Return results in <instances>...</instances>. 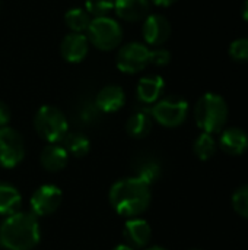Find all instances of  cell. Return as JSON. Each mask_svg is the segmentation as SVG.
Here are the masks:
<instances>
[{
  "label": "cell",
  "instance_id": "obj_1",
  "mask_svg": "<svg viewBox=\"0 0 248 250\" xmlns=\"http://www.w3.org/2000/svg\"><path fill=\"white\" fill-rule=\"evenodd\" d=\"M151 198V186L134 176L115 182L108 192L113 209L126 218L142 215L149 208Z\"/></svg>",
  "mask_w": 248,
  "mask_h": 250
},
{
  "label": "cell",
  "instance_id": "obj_2",
  "mask_svg": "<svg viewBox=\"0 0 248 250\" xmlns=\"http://www.w3.org/2000/svg\"><path fill=\"white\" fill-rule=\"evenodd\" d=\"M41 239L39 223L31 212H15L0 224V242L7 250H32Z\"/></svg>",
  "mask_w": 248,
  "mask_h": 250
},
{
  "label": "cell",
  "instance_id": "obj_3",
  "mask_svg": "<svg viewBox=\"0 0 248 250\" xmlns=\"http://www.w3.org/2000/svg\"><path fill=\"white\" fill-rule=\"evenodd\" d=\"M194 120L206 133H219L228 120V104L224 97L215 92H206L199 98L194 107Z\"/></svg>",
  "mask_w": 248,
  "mask_h": 250
},
{
  "label": "cell",
  "instance_id": "obj_4",
  "mask_svg": "<svg viewBox=\"0 0 248 250\" xmlns=\"http://www.w3.org/2000/svg\"><path fill=\"white\" fill-rule=\"evenodd\" d=\"M35 132L48 144H60L69 133V123L66 116L53 105H42L34 117Z\"/></svg>",
  "mask_w": 248,
  "mask_h": 250
},
{
  "label": "cell",
  "instance_id": "obj_5",
  "mask_svg": "<svg viewBox=\"0 0 248 250\" xmlns=\"http://www.w3.org/2000/svg\"><path fill=\"white\" fill-rule=\"evenodd\" d=\"M86 32L89 44L95 45L101 51H111L117 48L123 40L121 25L110 16L94 18Z\"/></svg>",
  "mask_w": 248,
  "mask_h": 250
},
{
  "label": "cell",
  "instance_id": "obj_6",
  "mask_svg": "<svg viewBox=\"0 0 248 250\" xmlns=\"http://www.w3.org/2000/svg\"><path fill=\"white\" fill-rule=\"evenodd\" d=\"M151 116L164 127H178L189 116V103L177 95L161 98L151 108Z\"/></svg>",
  "mask_w": 248,
  "mask_h": 250
},
{
  "label": "cell",
  "instance_id": "obj_7",
  "mask_svg": "<svg viewBox=\"0 0 248 250\" xmlns=\"http://www.w3.org/2000/svg\"><path fill=\"white\" fill-rule=\"evenodd\" d=\"M115 64L123 73H139L151 64V48L137 41L124 44L117 53Z\"/></svg>",
  "mask_w": 248,
  "mask_h": 250
},
{
  "label": "cell",
  "instance_id": "obj_8",
  "mask_svg": "<svg viewBox=\"0 0 248 250\" xmlns=\"http://www.w3.org/2000/svg\"><path fill=\"white\" fill-rule=\"evenodd\" d=\"M25 157V144L20 133L12 127H0V166L13 168Z\"/></svg>",
  "mask_w": 248,
  "mask_h": 250
},
{
  "label": "cell",
  "instance_id": "obj_9",
  "mask_svg": "<svg viewBox=\"0 0 248 250\" xmlns=\"http://www.w3.org/2000/svg\"><path fill=\"white\" fill-rule=\"evenodd\" d=\"M63 199L61 189L54 185H42L39 186L29 199L31 214L35 217H47L54 214Z\"/></svg>",
  "mask_w": 248,
  "mask_h": 250
},
{
  "label": "cell",
  "instance_id": "obj_10",
  "mask_svg": "<svg viewBox=\"0 0 248 250\" xmlns=\"http://www.w3.org/2000/svg\"><path fill=\"white\" fill-rule=\"evenodd\" d=\"M142 34H143V40L146 44L153 45V47H161L171 37L170 21L164 15H159V13L148 15L143 19Z\"/></svg>",
  "mask_w": 248,
  "mask_h": 250
},
{
  "label": "cell",
  "instance_id": "obj_11",
  "mask_svg": "<svg viewBox=\"0 0 248 250\" xmlns=\"http://www.w3.org/2000/svg\"><path fill=\"white\" fill-rule=\"evenodd\" d=\"M89 51V41L88 37L77 32L67 34L61 44H60V53L61 57L69 63H80Z\"/></svg>",
  "mask_w": 248,
  "mask_h": 250
},
{
  "label": "cell",
  "instance_id": "obj_12",
  "mask_svg": "<svg viewBox=\"0 0 248 250\" xmlns=\"http://www.w3.org/2000/svg\"><path fill=\"white\" fill-rule=\"evenodd\" d=\"M123 237L126 240V245L132 246L133 249H140L151 242L152 229L149 223L142 218H129L124 224Z\"/></svg>",
  "mask_w": 248,
  "mask_h": 250
},
{
  "label": "cell",
  "instance_id": "obj_13",
  "mask_svg": "<svg viewBox=\"0 0 248 250\" xmlns=\"http://www.w3.org/2000/svg\"><path fill=\"white\" fill-rule=\"evenodd\" d=\"M151 10V0H114L115 15L126 22L145 19Z\"/></svg>",
  "mask_w": 248,
  "mask_h": 250
},
{
  "label": "cell",
  "instance_id": "obj_14",
  "mask_svg": "<svg viewBox=\"0 0 248 250\" xmlns=\"http://www.w3.org/2000/svg\"><path fill=\"white\" fill-rule=\"evenodd\" d=\"M124 104H126V94L123 88L117 85L104 86L95 98V107L102 113H115L121 110Z\"/></svg>",
  "mask_w": 248,
  "mask_h": 250
},
{
  "label": "cell",
  "instance_id": "obj_15",
  "mask_svg": "<svg viewBox=\"0 0 248 250\" xmlns=\"http://www.w3.org/2000/svg\"><path fill=\"white\" fill-rule=\"evenodd\" d=\"M165 89L164 78L159 75H148L143 76L137 82L136 94L140 103L143 104H155L158 100H161Z\"/></svg>",
  "mask_w": 248,
  "mask_h": 250
},
{
  "label": "cell",
  "instance_id": "obj_16",
  "mask_svg": "<svg viewBox=\"0 0 248 250\" xmlns=\"http://www.w3.org/2000/svg\"><path fill=\"white\" fill-rule=\"evenodd\" d=\"M219 148L229 155H241L248 149V135L240 127H229L221 132Z\"/></svg>",
  "mask_w": 248,
  "mask_h": 250
},
{
  "label": "cell",
  "instance_id": "obj_17",
  "mask_svg": "<svg viewBox=\"0 0 248 250\" xmlns=\"http://www.w3.org/2000/svg\"><path fill=\"white\" fill-rule=\"evenodd\" d=\"M39 163L42 168L48 173L61 171L69 163V154L60 144H48L39 155Z\"/></svg>",
  "mask_w": 248,
  "mask_h": 250
},
{
  "label": "cell",
  "instance_id": "obj_18",
  "mask_svg": "<svg viewBox=\"0 0 248 250\" xmlns=\"http://www.w3.org/2000/svg\"><path fill=\"white\" fill-rule=\"evenodd\" d=\"M152 130V116L148 110H137L133 113L126 123V132L134 139L146 138Z\"/></svg>",
  "mask_w": 248,
  "mask_h": 250
},
{
  "label": "cell",
  "instance_id": "obj_19",
  "mask_svg": "<svg viewBox=\"0 0 248 250\" xmlns=\"http://www.w3.org/2000/svg\"><path fill=\"white\" fill-rule=\"evenodd\" d=\"M134 177L143 180L149 186L156 183L161 177V164L152 157H140L133 163Z\"/></svg>",
  "mask_w": 248,
  "mask_h": 250
},
{
  "label": "cell",
  "instance_id": "obj_20",
  "mask_svg": "<svg viewBox=\"0 0 248 250\" xmlns=\"http://www.w3.org/2000/svg\"><path fill=\"white\" fill-rule=\"evenodd\" d=\"M20 202L22 198L19 190L9 183L0 182V215L7 217L18 212L20 208Z\"/></svg>",
  "mask_w": 248,
  "mask_h": 250
},
{
  "label": "cell",
  "instance_id": "obj_21",
  "mask_svg": "<svg viewBox=\"0 0 248 250\" xmlns=\"http://www.w3.org/2000/svg\"><path fill=\"white\" fill-rule=\"evenodd\" d=\"M61 144H63V148L66 149V152L69 154V157H75V158L86 157L91 149L89 139L80 132L67 133L64 136V139L61 141Z\"/></svg>",
  "mask_w": 248,
  "mask_h": 250
},
{
  "label": "cell",
  "instance_id": "obj_22",
  "mask_svg": "<svg viewBox=\"0 0 248 250\" xmlns=\"http://www.w3.org/2000/svg\"><path fill=\"white\" fill-rule=\"evenodd\" d=\"M91 21L92 19H91L89 13L82 7H72L64 15V23L70 29V32L83 34V31L88 29Z\"/></svg>",
  "mask_w": 248,
  "mask_h": 250
},
{
  "label": "cell",
  "instance_id": "obj_23",
  "mask_svg": "<svg viewBox=\"0 0 248 250\" xmlns=\"http://www.w3.org/2000/svg\"><path fill=\"white\" fill-rule=\"evenodd\" d=\"M216 149H218V145H216L213 135L206 133V132L200 133L193 144V151H194L196 157L202 161L210 160L215 155Z\"/></svg>",
  "mask_w": 248,
  "mask_h": 250
},
{
  "label": "cell",
  "instance_id": "obj_24",
  "mask_svg": "<svg viewBox=\"0 0 248 250\" xmlns=\"http://www.w3.org/2000/svg\"><path fill=\"white\" fill-rule=\"evenodd\" d=\"M85 10L94 18L108 16L114 10V0H86Z\"/></svg>",
  "mask_w": 248,
  "mask_h": 250
},
{
  "label": "cell",
  "instance_id": "obj_25",
  "mask_svg": "<svg viewBox=\"0 0 248 250\" xmlns=\"http://www.w3.org/2000/svg\"><path fill=\"white\" fill-rule=\"evenodd\" d=\"M232 207L235 212L248 220V185L238 188L232 195Z\"/></svg>",
  "mask_w": 248,
  "mask_h": 250
},
{
  "label": "cell",
  "instance_id": "obj_26",
  "mask_svg": "<svg viewBox=\"0 0 248 250\" xmlns=\"http://www.w3.org/2000/svg\"><path fill=\"white\" fill-rule=\"evenodd\" d=\"M229 56L240 63H248V38H237L229 45Z\"/></svg>",
  "mask_w": 248,
  "mask_h": 250
},
{
  "label": "cell",
  "instance_id": "obj_27",
  "mask_svg": "<svg viewBox=\"0 0 248 250\" xmlns=\"http://www.w3.org/2000/svg\"><path fill=\"white\" fill-rule=\"evenodd\" d=\"M170 62H171V53L167 48L155 47L153 50H151V64L165 66Z\"/></svg>",
  "mask_w": 248,
  "mask_h": 250
},
{
  "label": "cell",
  "instance_id": "obj_28",
  "mask_svg": "<svg viewBox=\"0 0 248 250\" xmlns=\"http://www.w3.org/2000/svg\"><path fill=\"white\" fill-rule=\"evenodd\" d=\"M10 117H12L10 108L7 107L6 103H3V101L0 100V127L7 126V123L10 122Z\"/></svg>",
  "mask_w": 248,
  "mask_h": 250
},
{
  "label": "cell",
  "instance_id": "obj_29",
  "mask_svg": "<svg viewBox=\"0 0 248 250\" xmlns=\"http://www.w3.org/2000/svg\"><path fill=\"white\" fill-rule=\"evenodd\" d=\"M153 4H156V6H161V7H168V6H171V4H174V3H177L178 0H151Z\"/></svg>",
  "mask_w": 248,
  "mask_h": 250
},
{
  "label": "cell",
  "instance_id": "obj_30",
  "mask_svg": "<svg viewBox=\"0 0 248 250\" xmlns=\"http://www.w3.org/2000/svg\"><path fill=\"white\" fill-rule=\"evenodd\" d=\"M241 13H243V18L246 19L248 22V0L244 1V4H243V9H241Z\"/></svg>",
  "mask_w": 248,
  "mask_h": 250
},
{
  "label": "cell",
  "instance_id": "obj_31",
  "mask_svg": "<svg viewBox=\"0 0 248 250\" xmlns=\"http://www.w3.org/2000/svg\"><path fill=\"white\" fill-rule=\"evenodd\" d=\"M113 250H136L133 249L132 246H129V245H126V243H123V245H118V246H115Z\"/></svg>",
  "mask_w": 248,
  "mask_h": 250
},
{
  "label": "cell",
  "instance_id": "obj_32",
  "mask_svg": "<svg viewBox=\"0 0 248 250\" xmlns=\"http://www.w3.org/2000/svg\"><path fill=\"white\" fill-rule=\"evenodd\" d=\"M145 250H167L164 249V248H161V246H152V248H148V249Z\"/></svg>",
  "mask_w": 248,
  "mask_h": 250
},
{
  "label": "cell",
  "instance_id": "obj_33",
  "mask_svg": "<svg viewBox=\"0 0 248 250\" xmlns=\"http://www.w3.org/2000/svg\"><path fill=\"white\" fill-rule=\"evenodd\" d=\"M191 250H202V249H191Z\"/></svg>",
  "mask_w": 248,
  "mask_h": 250
},
{
  "label": "cell",
  "instance_id": "obj_34",
  "mask_svg": "<svg viewBox=\"0 0 248 250\" xmlns=\"http://www.w3.org/2000/svg\"><path fill=\"white\" fill-rule=\"evenodd\" d=\"M0 246H1V242H0Z\"/></svg>",
  "mask_w": 248,
  "mask_h": 250
}]
</instances>
